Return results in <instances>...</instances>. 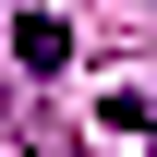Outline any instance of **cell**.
Instances as JSON below:
<instances>
[{"label":"cell","instance_id":"obj_1","mask_svg":"<svg viewBox=\"0 0 157 157\" xmlns=\"http://www.w3.org/2000/svg\"><path fill=\"white\" fill-rule=\"evenodd\" d=\"M12 60H24V73H60V60H73V24H60V12H24L12 24Z\"/></svg>","mask_w":157,"mask_h":157},{"label":"cell","instance_id":"obj_2","mask_svg":"<svg viewBox=\"0 0 157 157\" xmlns=\"http://www.w3.org/2000/svg\"><path fill=\"white\" fill-rule=\"evenodd\" d=\"M97 109L121 121V133H145V145H157V97H133V85H121V97H97Z\"/></svg>","mask_w":157,"mask_h":157}]
</instances>
